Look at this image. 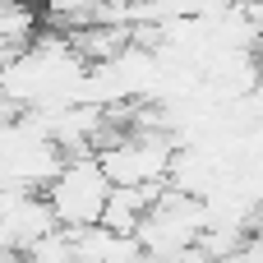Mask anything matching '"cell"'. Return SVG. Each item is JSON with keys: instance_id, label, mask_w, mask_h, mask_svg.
<instances>
[{"instance_id": "6da1fadb", "label": "cell", "mask_w": 263, "mask_h": 263, "mask_svg": "<svg viewBox=\"0 0 263 263\" xmlns=\"http://www.w3.org/2000/svg\"><path fill=\"white\" fill-rule=\"evenodd\" d=\"M111 190L116 185L106 180L97 153H88V157H69L60 166V176L46 185V199H51V208H55L65 231H88V227H102Z\"/></svg>"}, {"instance_id": "7a4b0ae2", "label": "cell", "mask_w": 263, "mask_h": 263, "mask_svg": "<svg viewBox=\"0 0 263 263\" xmlns=\"http://www.w3.org/2000/svg\"><path fill=\"white\" fill-rule=\"evenodd\" d=\"M42 9H46V18H55L65 28H88V23H97L102 0H42Z\"/></svg>"}]
</instances>
